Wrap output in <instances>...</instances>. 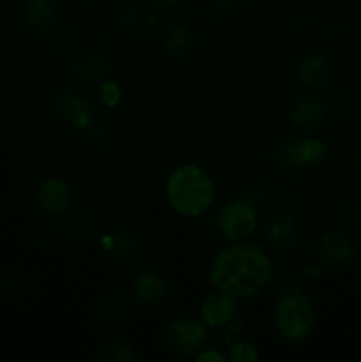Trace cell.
Returning <instances> with one entry per match:
<instances>
[{
  "label": "cell",
  "mask_w": 361,
  "mask_h": 362,
  "mask_svg": "<svg viewBox=\"0 0 361 362\" xmlns=\"http://www.w3.org/2000/svg\"><path fill=\"white\" fill-rule=\"evenodd\" d=\"M275 272V262L260 244L236 243L212 258L209 281L234 299H250L273 281Z\"/></svg>",
  "instance_id": "6da1fadb"
},
{
  "label": "cell",
  "mask_w": 361,
  "mask_h": 362,
  "mask_svg": "<svg viewBox=\"0 0 361 362\" xmlns=\"http://www.w3.org/2000/svg\"><path fill=\"white\" fill-rule=\"evenodd\" d=\"M166 202L177 214L198 218L212 207L216 187L211 175L202 166L186 163L173 170L166 179Z\"/></svg>",
  "instance_id": "7a4b0ae2"
},
{
  "label": "cell",
  "mask_w": 361,
  "mask_h": 362,
  "mask_svg": "<svg viewBox=\"0 0 361 362\" xmlns=\"http://www.w3.org/2000/svg\"><path fill=\"white\" fill-rule=\"evenodd\" d=\"M273 320L278 334L287 341H303L311 334L315 325V310L306 290L299 285H289L276 297Z\"/></svg>",
  "instance_id": "3957f363"
},
{
  "label": "cell",
  "mask_w": 361,
  "mask_h": 362,
  "mask_svg": "<svg viewBox=\"0 0 361 362\" xmlns=\"http://www.w3.org/2000/svg\"><path fill=\"white\" fill-rule=\"evenodd\" d=\"M328 158V145L319 138H297L280 144L269 159L276 168L303 170L322 165Z\"/></svg>",
  "instance_id": "277c9868"
},
{
  "label": "cell",
  "mask_w": 361,
  "mask_h": 362,
  "mask_svg": "<svg viewBox=\"0 0 361 362\" xmlns=\"http://www.w3.org/2000/svg\"><path fill=\"white\" fill-rule=\"evenodd\" d=\"M163 339L166 349L177 356H197L209 341L207 324L193 317H179L166 325Z\"/></svg>",
  "instance_id": "5b68a950"
},
{
  "label": "cell",
  "mask_w": 361,
  "mask_h": 362,
  "mask_svg": "<svg viewBox=\"0 0 361 362\" xmlns=\"http://www.w3.org/2000/svg\"><path fill=\"white\" fill-rule=\"evenodd\" d=\"M258 226V212L248 202L232 200L223 207L218 216V230L227 240L243 243Z\"/></svg>",
  "instance_id": "8992f818"
},
{
  "label": "cell",
  "mask_w": 361,
  "mask_h": 362,
  "mask_svg": "<svg viewBox=\"0 0 361 362\" xmlns=\"http://www.w3.org/2000/svg\"><path fill=\"white\" fill-rule=\"evenodd\" d=\"M356 240L342 230H328L315 244V255L329 267H342L356 257Z\"/></svg>",
  "instance_id": "52a82bcc"
},
{
  "label": "cell",
  "mask_w": 361,
  "mask_h": 362,
  "mask_svg": "<svg viewBox=\"0 0 361 362\" xmlns=\"http://www.w3.org/2000/svg\"><path fill=\"white\" fill-rule=\"evenodd\" d=\"M57 113L73 129H88L94 124L96 106L78 90H64L57 95Z\"/></svg>",
  "instance_id": "ba28073f"
},
{
  "label": "cell",
  "mask_w": 361,
  "mask_h": 362,
  "mask_svg": "<svg viewBox=\"0 0 361 362\" xmlns=\"http://www.w3.org/2000/svg\"><path fill=\"white\" fill-rule=\"evenodd\" d=\"M112 62L108 57L94 49L78 52L71 60V71L80 81L87 85H99L112 76Z\"/></svg>",
  "instance_id": "9c48e42d"
},
{
  "label": "cell",
  "mask_w": 361,
  "mask_h": 362,
  "mask_svg": "<svg viewBox=\"0 0 361 362\" xmlns=\"http://www.w3.org/2000/svg\"><path fill=\"white\" fill-rule=\"evenodd\" d=\"M290 122L301 133H311L324 124L326 105L315 94H301L290 106Z\"/></svg>",
  "instance_id": "30bf717a"
},
{
  "label": "cell",
  "mask_w": 361,
  "mask_h": 362,
  "mask_svg": "<svg viewBox=\"0 0 361 362\" xmlns=\"http://www.w3.org/2000/svg\"><path fill=\"white\" fill-rule=\"evenodd\" d=\"M35 202H38L39 209L46 214H64V212L69 211L71 202H73L71 186L67 184V180L60 179V177H50L39 184Z\"/></svg>",
  "instance_id": "8fae6325"
},
{
  "label": "cell",
  "mask_w": 361,
  "mask_h": 362,
  "mask_svg": "<svg viewBox=\"0 0 361 362\" xmlns=\"http://www.w3.org/2000/svg\"><path fill=\"white\" fill-rule=\"evenodd\" d=\"M299 226L296 218L289 211H278L271 216L264 228V239L269 246L276 247L280 251H289L297 246L299 243Z\"/></svg>",
  "instance_id": "7c38bea8"
},
{
  "label": "cell",
  "mask_w": 361,
  "mask_h": 362,
  "mask_svg": "<svg viewBox=\"0 0 361 362\" xmlns=\"http://www.w3.org/2000/svg\"><path fill=\"white\" fill-rule=\"evenodd\" d=\"M131 292H133L134 299L140 300L142 304H158L168 293V281L165 276L156 269H144L134 276L133 283H131Z\"/></svg>",
  "instance_id": "4fadbf2b"
},
{
  "label": "cell",
  "mask_w": 361,
  "mask_h": 362,
  "mask_svg": "<svg viewBox=\"0 0 361 362\" xmlns=\"http://www.w3.org/2000/svg\"><path fill=\"white\" fill-rule=\"evenodd\" d=\"M234 300H236L234 297L227 296V293L219 292V290L205 297L200 308V315L202 320L207 324V327H222L223 324H227L237 313Z\"/></svg>",
  "instance_id": "5bb4252c"
},
{
  "label": "cell",
  "mask_w": 361,
  "mask_h": 362,
  "mask_svg": "<svg viewBox=\"0 0 361 362\" xmlns=\"http://www.w3.org/2000/svg\"><path fill=\"white\" fill-rule=\"evenodd\" d=\"M296 74L304 87L317 90V88L326 87L329 83V80H331V67H329L328 60L324 57L310 53V55H304L297 62Z\"/></svg>",
  "instance_id": "9a60e30c"
},
{
  "label": "cell",
  "mask_w": 361,
  "mask_h": 362,
  "mask_svg": "<svg viewBox=\"0 0 361 362\" xmlns=\"http://www.w3.org/2000/svg\"><path fill=\"white\" fill-rule=\"evenodd\" d=\"M163 52L170 57H186L195 48V34L183 21H172L165 27L161 37Z\"/></svg>",
  "instance_id": "2e32d148"
},
{
  "label": "cell",
  "mask_w": 361,
  "mask_h": 362,
  "mask_svg": "<svg viewBox=\"0 0 361 362\" xmlns=\"http://www.w3.org/2000/svg\"><path fill=\"white\" fill-rule=\"evenodd\" d=\"M25 25L34 30H48L57 20V7L53 0H27L21 11Z\"/></svg>",
  "instance_id": "e0dca14e"
},
{
  "label": "cell",
  "mask_w": 361,
  "mask_h": 362,
  "mask_svg": "<svg viewBox=\"0 0 361 362\" xmlns=\"http://www.w3.org/2000/svg\"><path fill=\"white\" fill-rule=\"evenodd\" d=\"M127 311V299L120 290H108L99 297L96 315L103 324H117Z\"/></svg>",
  "instance_id": "ac0fdd59"
},
{
  "label": "cell",
  "mask_w": 361,
  "mask_h": 362,
  "mask_svg": "<svg viewBox=\"0 0 361 362\" xmlns=\"http://www.w3.org/2000/svg\"><path fill=\"white\" fill-rule=\"evenodd\" d=\"M106 243H108L106 250L110 251L113 260L119 262L120 265H130L137 258L138 243L134 233L130 230H119L112 237H108Z\"/></svg>",
  "instance_id": "d6986e66"
},
{
  "label": "cell",
  "mask_w": 361,
  "mask_h": 362,
  "mask_svg": "<svg viewBox=\"0 0 361 362\" xmlns=\"http://www.w3.org/2000/svg\"><path fill=\"white\" fill-rule=\"evenodd\" d=\"M101 359L108 362H133L137 359L134 349L126 341H112L101 349Z\"/></svg>",
  "instance_id": "ffe728a7"
},
{
  "label": "cell",
  "mask_w": 361,
  "mask_h": 362,
  "mask_svg": "<svg viewBox=\"0 0 361 362\" xmlns=\"http://www.w3.org/2000/svg\"><path fill=\"white\" fill-rule=\"evenodd\" d=\"M142 13L138 9L137 4L133 2H124L113 13V21H115L117 27L124 28V30H130V28L137 27L138 21H140Z\"/></svg>",
  "instance_id": "44dd1931"
},
{
  "label": "cell",
  "mask_w": 361,
  "mask_h": 362,
  "mask_svg": "<svg viewBox=\"0 0 361 362\" xmlns=\"http://www.w3.org/2000/svg\"><path fill=\"white\" fill-rule=\"evenodd\" d=\"M244 318L241 315H234L227 324H223L219 329V341H223L225 345H234L236 341H239L244 334Z\"/></svg>",
  "instance_id": "7402d4cb"
},
{
  "label": "cell",
  "mask_w": 361,
  "mask_h": 362,
  "mask_svg": "<svg viewBox=\"0 0 361 362\" xmlns=\"http://www.w3.org/2000/svg\"><path fill=\"white\" fill-rule=\"evenodd\" d=\"M98 98L103 106H106V108H115L120 103V99H122V88H120L119 83H115V81L108 78V80L98 85Z\"/></svg>",
  "instance_id": "603a6c76"
},
{
  "label": "cell",
  "mask_w": 361,
  "mask_h": 362,
  "mask_svg": "<svg viewBox=\"0 0 361 362\" xmlns=\"http://www.w3.org/2000/svg\"><path fill=\"white\" fill-rule=\"evenodd\" d=\"M229 361L232 362H255L258 361V350L253 343L250 341H236L229 349Z\"/></svg>",
  "instance_id": "cb8c5ba5"
},
{
  "label": "cell",
  "mask_w": 361,
  "mask_h": 362,
  "mask_svg": "<svg viewBox=\"0 0 361 362\" xmlns=\"http://www.w3.org/2000/svg\"><path fill=\"white\" fill-rule=\"evenodd\" d=\"M239 198H241V200L248 202V204H251L258 211V209H260V205L264 204L265 191H264V187L260 186V184L250 182V184H246L243 189H241V197Z\"/></svg>",
  "instance_id": "d4e9b609"
},
{
  "label": "cell",
  "mask_w": 361,
  "mask_h": 362,
  "mask_svg": "<svg viewBox=\"0 0 361 362\" xmlns=\"http://www.w3.org/2000/svg\"><path fill=\"white\" fill-rule=\"evenodd\" d=\"M117 138V133L112 127L106 126H91L88 127V140L98 145H110Z\"/></svg>",
  "instance_id": "484cf974"
},
{
  "label": "cell",
  "mask_w": 361,
  "mask_h": 362,
  "mask_svg": "<svg viewBox=\"0 0 361 362\" xmlns=\"http://www.w3.org/2000/svg\"><path fill=\"white\" fill-rule=\"evenodd\" d=\"M94 221L96 219L91 218L88 214H78L69 221V228L73 230L76 235H80V233L81 235H87L88 232H92V230H94V226H96Z\"/></svg>",
  "instance_id": "4316f807"
},
{
  "label": "cell",
  "mask_w": 361,
  "mask_h": 362,
  "mask_svg": "<svg viewBox=\"0 0 361 362\" xmlns=\"http://www.w3.org/2000/svg\"><path fill=\"white\" fill-rule=\"evenodd\" d=\"M195 361L197 362H227L229 357L225 356L223 352H219L218 349H202L200 352L195 356Z\"/></svg>",
  "instance_id": "83f0119b"
},
{
  "label": "cell",
  "mask_w": 361,
  "mask_h": 362,
  "mask_svg": "<svg viewBox=\"0 0 361 362\" xmlns=\"http://www.w3.org/2000/svg\"><path fill=\"white\" fill-rule=\"evenodd\" d=\"M342 216L347 223H353V225H356V223L361 221V207L357 204H354V202L345 204L342 207Z\"/></svg>",
  "instance_id": "f1b7e54d"
},
{
  "label": "cell",
  "mask_w": 361,
  "mask_h": 362,
  "mask_svg": "<svg viewBox=\"0 0 361 362\" xmlns=\"http://www.w3.org/2000/svg\"><path fill=\"white\" fill-rule=\"evenodd\" d=\"M39 239L42 243H50V240L55 239V226L50 225V223H45V225L39 226Z\"/></svg>",
  "instance_id": "f546056e"
},
{
  "label": "cell",
  "mask_w": 361,
  "mask_h": 362,
  "mask_svg": "<svg viewBox=\"0 0 361 362\" xmlns=\"http://www.w3.org/2000/svg\"><path fill=\"white\" fill-rule=\"evenodd\" d=\"M180 0H147V4L154 9H168V7H173L176 4H179Z\"/></svg>",
  "instance_id": "4dcf8cb0"
},
{
  "label": "cell",
  "mask_w": 361,
  "mask_h": 362,
  "mask_svg": "<svg viewBox=\"0 0 361 362\" xmlns=\"http://www.w3.org/2000/svg\"><path fill=\"white\" fill-rule=\"evenodd\" d=\"M211 4L222 11H229L232 7H236L239 4V0H211Z\"/></svg>",
  "instance_id": "1f68e13d"
},
{
  "label": "cell",
  "mask_w": 361,
  "mask_h": 362,
  "mask_svg": "<svg viewBox=\"0 0 361 362\" xmlns=\"http://www.w3.org/2000/svg\"><path fill=\"white\" fill-rule=\"evenodd\" d=\"M353 165L361 170V145L353 152Z\"/></svg>",
  "instance_id": "d6a6232c"
},
{
  "label": "cell",
  "mask_w": 361,
  "mask_h": 362,
  "mask_svg": "<svg viewBox=\"0 0 361 362\" xmlns=\"http://www.w3.org/2000/svg\"><path fill=\"white\" fill-rule=\"evenodd\" d=\"M304 272H306V274H321V269H317V267H308V269H304Z\"/></svg>",
  "instance_id": "836d02e7"
},
{
  "label": "cell",
  "mask_w": 361,
  "mask_h": 362,
  "mask_svg": "<svg viewBox=\"0 0 361 362\" xmlns=\"http://www.w3.org/2000/svg\"><path fill=\"white\" fill-rule=\"evenodd\" d=\"M357 18H360V21H361V4H360V7H357Z\"/></svg>",
  "instance_id": "e575fe53"
},
{
  "label": "cell",
  "mask_w": 361,
  "mask_h": 362,
  "mask_svg": "<svg viewBox=\"0 0 361 362\" xmlns=\"http://www.w3.org/2000/svg\"><path fill=\"white\" fill-rule=\"evenodd\" d=\"M357 124H360V129H361V110H360V117H357Z\"/></svg>",
  "instance_id": "d590c367"
},
{
  "label": "cell",
  "mask_w": 361,
  "mask_h": 362,
  "mask_svg": "<svg viewBox=\"0 0 361 362\" xmlns=\"http://www.w3.org/2000/svg\"><path fill=\"white\" fill-rule=\"evenodd\" d=\"M0 99H2V85H0Z\"/></svg>",
  "instance_id": "8d00e7d4"
},
{
  "label": "cell",
  "mask_w": 361,
  "mask_h": 362,
  "mask_svg": "<svg viewBox=\"0 0 361 362\" xmlns=\"http://www.w3.org/2000/svg\"><path fill=\"white\" fill-rule=\"evenodd\" d=\"M0 288H2V278H0Z\"/></svg>",
  "instance_id": "74e56055"
},
{
  "label": "cell",
  "mask_w": 361,
  "mask_h": 362,
  "mask_svg": "<svg viewBox=\"0 0 361 362\" xmlns=\"http://www.w3.org/2000/svg\"><path fill=\"white\" fill-rule=\"evenodd\" d=\"M360 279H361V265H360Z\"/></svg>",
  "instance_id": "f35d334b"
}]
</instances>
